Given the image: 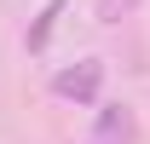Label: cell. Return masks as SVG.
I'll return each mask as SVG.
<instances>
[{
	"label": "cell",
	"instance_id": "6da1fadb",
	"mask_svg": "<svg viewBox=\"0 0 150 144\" xmlns=\"http://www.w3.org/2000/svg\"><path fill=\"white\" fill-rule=\"evenodd\" d=\"M98 87H104V64H98V58L75 64V69H58V81H52V92H58V98H75V104H93V98H98Z\"/></svg>",
	"mask_w": 150,
	"mask_h": 144
},
{
	"label": "cell",
	"instance_id": "7a4b0ae2",
	"mask_svg": "<svg viewBox=\"0 0 150 144\" xmlns=\"http://www.w3.org/2000/svg\"><path fill=\"white\" fill-rule=\"evenodd\" d=\"M98 138L104 144H127L133 138V115L127 109H104V115H98Z\"/></svg>",
	"mask_w": 150,
	"mask_h": 144
},
{
	"label": "cell",
	"instance_id": "3957f363",
	"mask_svg": "<svg viewBox=\"0 0 150 144\" xmlns=\"http://www.w3.org/2000/svg\"><path fill=\"white\" fill-rule=\"evenodd\" d=\"M58 12H64V0H46V12H40V18H35V29H29V52H40V46H46V35H52Z\"/></svg>",
	"mask_w": 150,
	"mask_h": 144
},
{
	"label": "cell",
	"instance_id": "277c9868",
	"mask_svg": "<svg viewBox=\"0 0 150 144\" xmlns=\"http://www.w3.org/2000/svg\"><path fill=\"white\" fill-rule=\"evenodd\" d=\"M133 6H139V0H98V18H104V23H121Z\"/></svg>",
	"mask_w": 150,
	"mask_h": 144
}]
</instances>
